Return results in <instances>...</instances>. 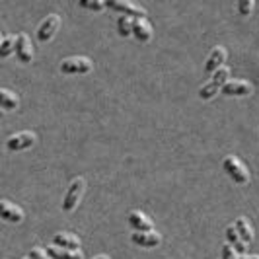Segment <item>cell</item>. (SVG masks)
I'll use <instances>...</instances> for the list:
<instances>
[{
    "instance_id": "1",
    "label": "cell",
    "mask_w": 259,
    "mask_h": 259,
    "mask_svg": "<svg viewBox=\"0 0 259 259\" xmlns=\"http://www.w3.org/2000/svg\"><path fill=\"white\" fill-rule=\"evenodd\" d=\"M228 76H230V68H228V66L219 68V70L210 76V80H208L207 84L201 86L199 98H201V100H210V98H214V96L219 94V90H222V86L228 82Z\"/></svg>"
},
{
    "instance_id": "2",
    "label": "cell",
    "mask_w": 259,
    "mask_h": 259,
    "mask_svg": "<svg viewBox=\"0 0 259 259\" xmlns=\"http://www.w3.org/2000/svg\"><path fill=\"white\" fill-rule=\"evenodd\" d=\"M222 168H224V171L228 174V178L234 180V183H240V185L249 183V171H247L246 166H244L238 158L226 156L224 162H222Z\"/></svg>"
},
{
    "instance_id": "3",
    "label": "cell",
    "mask_w": 259,
    "mask_h": 259,
    "mask_svg": "<svg viewBox=\"0 0 259 259\" xmlns=\"http://www.w3.org/2000/svg\"><path fill=\"white\" fill-rule=\"evenodd\" d=\"M105 4H107V8L121 12V16H131L135 20H144L146 18V10L137 6L135 2H129V0H107Z\"/></svg>"
},
{
    "instance_id": "4",
    "label": "cell",
    "mask_w": 259,
    "mask_h": 259,
    "mask_svg": "<svg viewBox=\"0 0 259 259\" xmlns=\"http://www.w3.org/2000/svg\"><path fill=\"white\" fill-rule=\"evenodd\" d=\"M84 189H86V182L82 178H76L74 182L70 183L65 199H63V210H66V212L74 210L76 205L80 203V199H82V195H84Z\"/></svg>"
},
{
    "instance_id": "5",
    "label": "cell",
    "mask_w": 259,
    "mask_h": 259,
    "mask_svg": "<svg viewBox=\"0 0 259 259\" xmlns=\"http://www.w3.org/2000/svg\"><path fill=\"white\" fill-rule=\"evenodd\" d=\"M92 70V61L86 57H70L61 63L63 74H86Z\"/></svg>"
},
{
    "instance_id": "6",
    "label": "cell",
    "mask_w": 259,
    "mask_h": 259,
    "mask_svg": "<svg viewBox=\"0 0 259 259\" xmlns=\"http://www.w3.org/2000/svg\"><path fill=\"white\" fill-rule=\"evenodd\" d=\"M59 26H61V18H59L57 14H49V16L41 22V26L37 27V39L41 41V43H45V41L53 39V35L57 33Z\"/></svg>"
},
{
    "instance_id": "7",
    "label": "cell",
    "mask_w": 259,
    "mask_h": 259,
    "mask_svg": "<svg viewBox=\"0 0 259 259\" xmlns=\"http://www.w3.org/2000/svg\"><path fill=\"white\" fill-rule=\"evenodd\" d=\"M35 143V135L31 131H24V133H18L12 135L8 141H6V148L10 152H18V150H26L31 144Z\"/></svg>"
},
{
    "instance_id": "8",
    "label": "cell",
    "mask_w": 259,
    "mask_h": 259,
    "mask_svg": "<svg viewBox=\"0 0 259 259\" xmlns=\"http://www.w3.org/2000/svg\"><path fill=\"white\" fill-rule=\"evenodd\" d=\"M221 92L224 96H249V94H253V86L244 80H228Z\"/></svg>"
},
{
    "instance_id": "9",
    "label": "cell",
    "mask_w": 259,
    "mask_h": 259,
    "mask_svg": "<svg viewBox=\"0 0 259 259\" xmlns=\"http://www.w3.org/2000/svg\"><path fill=\"white\" fill-rule=\"evenodd\" d=\"M129 224L135 232H152L154 226H152V221L141 212V210H131L129 212Z\"/></svg>"
},
{
    "instance_id": "10",
    "label": "cell",
    "mask_w": 259,
    "mask_h": 259,
    "mask_svg": "<svg viewBox=\"0 0 259 259\" xmlns=\"http://www.w3.org/2000/svg\"><path fill=\"white\" fill-rule=\"evenodd\" d=\"M16 55L20 59V63H31L33 59V49H31V41L26 33H20L18 39H16Z\"/></svg>"
},
{
    "instance_id": "11",
    "label": "cell",
    "mask_w": 259,
    "mask_h": 259,
    "mask_svg": "<svg viewBox=\"0 0 259 259\" xmlns=\"http://www.w3.org/2000/svg\"><path fill=\"white\" fill-rule=\"evenodd\" d=\"M226 63V49L224 47H214L210 55H208L207 59V65H205V70H207L208 74H214L219 68H222Z\"/></svg>"
},
{
    "instance_id": "12",
    "label": "cell",
    "mask_w": 259,
    "mask_h": 259,
    "mask_svg": "<svg viewBox=\"0 0 259 259\" xmlns=\"http://www.w3.org/2000/svg\"><path fill=\"white\" fill-rule=\"evenodd\" d=\"M53 246L63 247V249H70V251H78L80 249V240H78L74 234L61 232L53 236Z\"/></svg>"
},
{
    "instance_id": "13",
    "label": "cell",
    "mask_w": 259,
    "mask_h": 259,
    "mask_svg": "<svg viewBox=\"0 0 259 259\" xmlns=\"http://www.w3.org/2000/svg\"><path fill=\"white\" fill-rule=\"evenodd\" d=\"M131 242L137 244V246H143V247H154L162 242L160 234L158 232H135L131 234Z\"/></svg>"
},
{
    "instance_id": "14",
    "label": "cell",
    "mask_w": 259,
    "mask_h": 259,
    "mask_svg": "<svg viewBox=\"0 0 259 259\" xmlns=\"http://www.w3.org/2000/svg\"><path fill=\"white\" fill-rule=\"evenodd\" d=\"M0 214L6 222H22L24 221V212L22 208L12 205L10 201H2L0 203Z\"/></svg>"
},
{
    "instance_id": "15",
    "label": "cell",
    "mask_w": 259,
    "mask_h": 259,
    "mask_svg": "<svg viewBox=\"0 0 259 259\" xmlns=\"http://www.w3.org/2000/svg\"><path fill=\"white\" fill-rule=\"evenodd\" d=\"M133 35L139 39L141 43H146L152 37V27L146 20H135L133 22Z\"/></svg>"
},
{
    "instance_id": "16",
    "label": "cell",
    "mask_w": 259,
    "mask_h": 259,
    "mask_svg": "<svg viewBox=\"0 0 259 259\" xmlns=\"http://www.w3.org/2000/svg\"><path fill=\"white\" fill-rule=\"evenodd\" d=\"M226 240H228V244H230L236 251H240L242 255H246V251H247L246 242L240 238V234H238V230H236L234 226H228V228H226Z\"/></svg>"
},
{
    "instance_id": "17",
    "label": "cell",
    "mask_w": 259,
    "mask_h": 259,
    "mask_svg": "<svg viewBox=\"0 0 259 259\" xmlns=\"http://www.w3.org/2000/svg\"><path fill=\"white\" fill-rule=\"evenodd\" d=\"M47 255L51 259H82L80 251H70V249H63V247L57 246L47 247Z\"/></svg>"
},
{
    "instance_id": "18",
    "label": "cell",
    "mask_w": 259,
    "mask_h": 259,
    "mask_svg": "<svg viewBox=\"0 0 259 259\" xmlns=\"http://www.w3.org/2000/svg\"><path fill=\"white\" fill-rule=\"evenodd\" d=\"M234 228L238 230V234H240V238L246 242V244H249L251 240H253V230H251V226H249V222L244 219V217H240V219H236V222H234Z\"/></svg>"
},
{
    "instance_id": "19",
    "label": "cell",
    "mask_w": 259,
    "mask_h": 259,
    "mask_svg": "<svg viewBox=\"0 0 259 259\" xmlns=\"http://www.w3.org/2000/svg\"><path fill=\"white\" fill-rule=\"evenodd\" d=\"M0 104H2V109H4V111H14V109L18 107V98H16L10 90L2 88V90H0Z\"/></svg>"
},
{
    "instance_id": "20",
    "label": "cell",
    "mask_w": 259,
    "mask_h": 259,
    "mask_svg": "<svg viewBox=\"0 0 259 259\" xmlns=\"http://www.w3.org/2000/svg\"><path fill=\"white\" fill-rule=\"evenodd\" d=\"M16 39L18 35H4L2 37V43H0V57L6 59L8 55H12L16 51Z\"/></svg>"
},
{
    "instance_id": "21",
    "label": "cell",
    "mask_w": 259,
    "mask_h": 259,
    "mask_svg": "<svg viewBox=\"0 0 259 259\" xmlns=\"http://www.w3.org/2000/svg\"><path fill=\"white\" fill-rule=\"evenodd\" d=\"M133 18L131 16H119V20H117V31H119V35H123V37H127V35H133Z\"/></svg>"
},
{
    "instance_id": "22",
    "label": "cell",
    "mask_w": 259,
    "mask_h": 259,
    "mask_svg": "<svg viewBox=\"0 0 259 259\" xmlns=\"http://www.w3.org/2000/svg\"><path fill=\"white\" fill-rule=\"evenodd\" d=\"M82 8H88V10H94V12H100V10H104L107 8V4L102 2V0H80L78 2Z\"/></svg>"
},
{
    "instance_id": "23",
    "label": "cell",
    "mask_w": 259,
    "mask_h": 259,
    "mask_svg": "<svg viewBox=\"0 0 259 259\" xmlns=\"http://www.w3.org/2000/svg\"><path fill=\"white\" fill-rule=\"evenodd\" d=\"M251 10H253V0H240L238 2V12L242 16H247Z\"/></svg>"
},
{
    "instance_id": "24",
    "label": "cell",
    "mask_w": 259,
    "mask_h": 259,
    "mask_svg": "<svg viewBox=\"0 0 259 259\" xmlns=\"http://www.w3.org/2000/svg\"><path fill=\"white\" fill-rule=\"evenodd\" d=\"M222 259H238L236 249H234L230 244H224V246H222Z\"/></svg>"
},
{
    "instance_id": "25",
    "label": "cell",
    "mask_w": 259,
    "mask_h": 259,
    "mask_svg": "<svg viewBox=\"0 0 259 259\" xmlns=\"http://www.w3.org/2000/svg\"><path fill=\"white\" fill-rule=\"evenodd\" d=\"M27 257L29 259H51L45 251H43V249H41V247H33V249L29 251V255H27Z\"/></svg>"
},
{
    "instance_id": "26",
    "label": "cell",
    "mask_w": 259,
    "mask_h": 259,
    "mask_svg": "<svg viewBox=\"0 0 259 259\" xmlns=\"http://www.w3.org/2000/svg\"><path fill=\"white\" fill-rule=\"evenodd\" d=\"M238 259H259V255H242V257Z\"/></svg>"
},
{
    "instance_id": "27",
    "label": "cell",
    "mask_w": 259,
    "mask_h": 259,
    "mask_svg": "<svg viewBox=\"0 0 259 259\" xmlns=\"http://www.w3.org/2000/svg\"><path fill=\"white\" fill-rule=\"evenodd\" d=\"M94 259H109L107 255H98V257H94Z\"/></svg>"
},
{
    "instance_id": "28",
    "label": "cell",
    "mask_w": 259,
    "mask_h": 259,
    "mask_svg": "<svg viewBox=\"0 0 259 259\" xmlns=\"http://www.w3.org/2000/svg\"><path fill=\"white\" fill-rule=\"evenodd\" d=\"M24 259H29V257H24Z\"/></svg>"
}]
</instances>
